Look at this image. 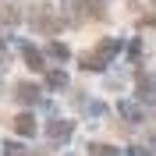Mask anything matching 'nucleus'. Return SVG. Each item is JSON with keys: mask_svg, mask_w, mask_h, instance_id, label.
Listing matches in <instances>:
<instances>
[{"mask_svg": "<svg viewBox=\"0 0 156 156\" xmlns=\"http://www.w3.org/2000/svg\"><path fill=\"white\" fill-rule=\"evenodd\" d=\"M138 103H156V85H153V82H149V78L146 75H138Z\"/></svg>", "mask_w": 156, "mask_h": 156, "instance_id": "0eeeda50", "label": "nucleus"}, {"mask_svg": "<svg viewBox=\"0 0 156 156\" xmlns=\"http://www.w3.org/2000/svg\"><path fill=\"white\" fill-rule=\"evenodd\" d=\"M117 114L124 117L128 124H142V121H146L142 107H138V103H131V99H121V107H117Z\"/></svg>", "mask_w": 156, "mask_h": 156, "instance_id": "20e7f679", "label": "nucleus"}, {"mask_svg": "<svg viewBox=\"0 0 156 156\" xmlns=\"http://www.w3.org/2000/svg\"><path fill=\"white\" fill-rule=\"evenodd\" d=\"M78 64H82L85 71H103V68H107L99 53H82V57H78Z\"/></svg>", "mask_w": 156, "mask_h": 156, "instance_id": "9b49d317", "label": "nucleus"}, {"mask_svg": "<svg viewBox=\"0 0 156 156\" xmlns=\"http://www.w3.org/2000/svg\"><path fill=\"white\" fill-rule=\"evenodd\" d=\"M121 46H124V39H103V43L96 46V53L103 57V64H110V60L121 53Z\"/></svg>", "mask_w": 156, "mask_h": 156, "instance_id": "423d86ee", "label": "nucleus"}, {"mask_svg": "<svg viewBox=\"0 0 156 156\" xmlns=\"http://www.w3.org/2000/svg\"><path fill=\"white\" fill-rule=\"evenodd\" d=\"M68 156H75V153H68Z\"/></svg>", "mask_w": 156, "mask_h": 156, "instance_id": "a211bd4d", "label": "nucleus"}, {"mask_svg": "<svg viewBox=\"0 0 156 156\" xmlns=\"http://www.w3.org/2000/svg\"><path fill=\"white\" fill-rule=\"evenodd\" d=\"M46 57H50V60H60V64H64V60L71 57V50L64 46V43H57V39H53V43L46 46Z\"/></svg>", "mask_w": 156, "mask_h": 156, "instance_id": "9d476101", "label": "nucleus"}, {"mask_svg": "<svg viewBox=\"0 0 156 156\" xmlns=\"http://www.w3.org/2000/svg\"><path fill=\"white\" fill-rule=\"evenodd\" d=\"M0 21L14 25V21H18V7H4V11H0Z\"/></svg>", "mask_w": 156, "mask_h": 156, "instance_id": "2eb2a0df", "label": "nucleus"}, {"mask_svg": "<svg viewBox=\"0 0 156 156\" xmlns=\"http://www.w3.org/2000/svg\"><path fill=\"white\" fill-rule=\"evenodd\" d=\"M60 18L68 25H82V0H60Z\"/></svg>", "mask_w": 156, "mask_h": 156, "instance_id": "7ed1b4c3", "label": "nucleus"}, {"mask_svg": "<svg viewBox=\"0 0 156 156\" xmlns=\"http://www.w3.org/2000/svg\"><path fill=\"white\" fill-rule=\"evenodd\" d=\"M128 57H131V60H138V57H142V43H138V39H131V46H128Z\"/></svg>", "mask_w": 156, "mask_h": 156, "instance_id": "dca6fc26", "label": "nucleus"}, {"mask_svg": "<svg viewBox=\"0 0 156 156\" xmlns=\"http://www.w3.org/2000/svg\"><path fill=\"white\" fill-rule=\"evenodd\" d=\"M14 135H21V138L36 135V114H18L14 117Z\"/></svg>", "mask_w": 156, "mask_h": 156, "instance_id": "39448f33", "label": "nucleus"}, {"mask_svg": "<svg viewBox=\"0 0 156 156\" xmlns=\"http://www.w3.org/2000/svg\"><path fill=\"white\" fill-rule=\"evenodd\" d=\"M46 85L50 89H68V75H64V71H50V75H46Z\"/></svg>", "mask_w": 156, "mask_h": 156, "instance_id": "ddd939ff", "label": "nucleus"}, {"mask_svg": "<svg viewBox=\"0 0 156 156\" xmlns=\"http://www.w3.org/2000/svg\"><path fill=\"white\" fill-rule=\"evenodd\" d=\"M46 135L53 138V142H68V138L75 135V124H71V121H50V124H46Z\"/></svg>", "mask_w": 156, "mask_h": 156, "instance_id": "f03ea898", "label": "nucleus"}, {"mask_svg": "<svg viewBox=\"0 0 156 156\" xmlns=\"http://www.w3.org/2000/svg\"><path fill=\"white\" fill-rule=\"evenodd\" d=\"M21 57L29 60V68H36V71H43V64H46V57H43L36 46H21Z\"/></svg>", "mask_w": 156, "mask_h": 156, "instance_id": "1a4fd4ad", "label": "nucleus"}, {"mask_svg": "<svg viewBox=\"0 0 156 156\" xmlns=\"http://www.w3.org/2000/svg\"><path fill=\"white\" fill-rule=\"evenodd\" d=\"M128 156H149V149H146V146H131V149H128Z\"/></svg>", "mask_w": 156, "mask_h": 156, "instance_id": "f3484780", "label": "nucleus"}, {"mask_svg": "<svg viewBox=\"0 0 156 156\" xmlns=\"http://www.w3.org/2000/svg\"><path fill=\"white\" fill-rule=\"evenodd\" d=\"M4 156H29V149H21L18 142H4Z\"/></svg>", "mask_w": 156, "mask_h": 156, "instance_id": "4468645a", "label": "nucleus"}, {"mask_svg": "<svg viewBox=\"0 0 156 156\" xmlns=\"http://www.w3.org/2000/svg\"><path fill=\"white\" fill-rule=\"evenodd\" d=\"M89 153L92 156H121V149L107 146V142H89Z\"/></svg>", "mask_w": 156, "mask_h": 156, "instance_id": "f8f14e48", "label": "nucleus"}, {"mask_svg": "<svg viewBox=\"0 0 156 156\" xmlns=\"http://www.w3.org/2000/svg\"><path fill=\"white\" fill-rule=\"evenodd\" d=\"M14 92H18V96H14V99H18V103H25V107H29V103H36V99H39V85H32V82H21V85L14 89Z\"/></svg>", "mask_w": 156, "mask_h": 156, "instance_id": "6e6552de", "label": "nucleus"}, {"mask_svg": "<svg viewBox=\"0 0 156 156\" xmlns=\"http://www.w3.org/2000/svg\"><path fill=\"white\" fill-rule=\"evenodd\" d=\"M32 25H36V29H43V32H50V36L60 29V21L53 18V11H50V7H39L36 14H32Z\"/></svg>", "mask_w": 156, "mask_h": 156, "instance_id": "f257e3e1", "label": "nucleus"}]
</instances>
